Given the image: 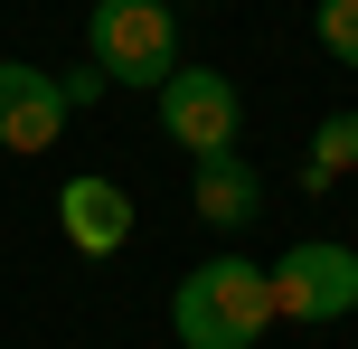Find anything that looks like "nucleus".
Returning a JSON list of instances; mask_svg holds the SVG:
<instances>
[{
    "label": "nucleus",
    "instance_id": "20e7f679",
    "mask_svg": "<svg viewBox=\"0 0 358 349\" xmlns=\"http://www.w3.org/2000/svg\"><path fill=\"white\" fill-rule=\"evenodd\" d=\"M273 274V321H349L358 312V245H330V236H302Z\"/></svg>",
    "mask_w": 358,
    "mask_h": 349
},
{
    "label": "nucleus",
    "instance_id": "7ed1b4c3",
    "mask_svg": "<svg viewBox=\"0 0 358 349\" xmlns=\"http://www.w3.org/2000/svg\"><path fill=\"white\" fill-rule=\"evenodd\" d=\"M151 94H161V132L189 151V161H208V151H236V132H245V94H236L217 66H170Z\"/></svg>",
    "mask_w": 358,
    "mask_h": 349
},
{
    "label": "nucleus",
    "instance_id": "9d476101",
    "mask_svg": "<svg viewBox=\"0 0 358 349\" xmlns=\"http://www.w3.org/2000/svg\"><path fill=\"white\" fill-rule=\"evenodd\" d=\"M104 85H113V76L94 66V57H85V66H66V76H57V94H66V113H85V104H104Z\"/></svg>",
    "mask_w": 358,
    "mask_h": 349
},
{
    "label": "nucleus",
    "instance_id": "423d86ee",
    "mask_svg": "<svg viewBox=\"0 0 358 349\" xmlns=\"http://www.w3.org/2000/svg\"><path fill=\"white\" fill-rule=\"evenodd\" d=\"M57 227H66L76 255H123V236H132V189L85 170V180L57 189Z\"/></svg>",
    "mask_w": 358,
    "mask_h": 349
},
{
    "label": "nucleus",
    "instance_id": "6e6552de",
    "mask_svg": "<svg viewBox=\"0 0 358 349\" xmlns=\"http://www.w3.org/2000/svg\"><path fill=\"white\" fill-rule=\"evenodd\" d=\"M311 170H321V180H349L358 170V104H340L321 132H311Z\"/></svg>",
    "mask_w": 358,
    "mask_h": 349
},
{
    "label": "nucleus",
    "instance_id": "39448f33",
    "mask_svg": "<svg viewBox=\"0 0 358 349\" xmlns=\"http://www.w3.org/2000/svg\"><path fill=\"white\" fill-rule=\"evenodd\" d=\"M57 132H66V94H57L48 66H19V57H0V151H57Z\"/></svg>",
    "mask_w": 358,
    "mask_h": 349
},
{
    "label": "nucleus",
    "instance_id": "1a4fd4ad",
    "mask_svg": "<svg viewBox=\"0 0 358 349\" xmlns=\"http://www.w3.org/2000/svg\"><path fill=\"white\" fill-rule=\"evenodd\" d=\"M311 38L358 76V0H311Z\"/></svg>",
    "mask_w": 358,
    "mask_h": 349
},
{
    "label": "nucleus",
    "instance_id": "0eeeda50",
    "mask_svg": "<svg viewBox=\"0 0 358 349\" xmlns=\"http://www.w3.org/2000/svg\"><path fill=\"white\" fill-rule=\"evenodd\" d=\"M255 208H264V180L245 170V151H208L198 161V218L208 227H255Z\"/></svg>",
    "mask_w": 358,
    "mask_h": 349
},
{
    "label": "nucleus",
    "instance_id": "f03ea898",
    "mask_svg": "<svg viewBox=\"0 0 358 349\" xmlns=\"http://www.w3.org/2000/svg\"><path fill=\"white\" fill-rule=\"evenodd\" d=\"M85 57L113 85H161L179 66V10L170 0H94L85 10Z\"/></svg>",
    "mask_w": 358,
    "mask_h": 349
},
{
    "label": "nucleus",
    "instance_id": "f257e3e1",
    "mask_svg": "<svg viewBox=\"0 0 358 349\" xmlns=\"http://www.w3.org/2000/svg\"><path fill=\"white\" fill-rule=\"evenodd\" d=\"M170 331H179V349H255L273 331V274L255 255H208L198 274H179Z\"/></svg>",
    "mask_w": 358,
    "mask_h": 349
}]
</instances>
